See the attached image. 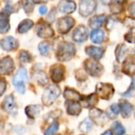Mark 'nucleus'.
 <instances>
[{"label":"nucleus","instance_id":"19","mask_svg":"<svg viewBox=\"0 0 135 135\" xmlns=\"http://www.w3.org/2000/svg\"><path fill=\"white\" fill-rule=\"evenodd\" d=\"M104 36H105V34L103 30L96 28L92 31L91 35H90V39L93 43L99 44L103 42V40H104Z\"/></svg>","mask_w":135,"mask_h":135},{"label":"nucleus","instance_id":"4","mask_svg":"<svg viewBox=\"0 0 135 135\" xmlns=\"http://www.w3.org/2000/svg\"><path fill=\"white\" fill-rule=\"evenodd\" d=\"M85 69L89 75L93 77H99L104 72V66L96 59H87L85 62Z\"/></svg>","mask_w":135,"mask_h":135},{"label":"nucleus","instance_id":"23","mask_svg":"<svg viewBox=\"0 0 135 135\" xmlns=\"http://www.w3.org/2000/svg\"><path fill=\"white\" fill-rule=\"evenodd\" d=\"M2 107L3 109L6 112H12L14 108H15V100H14V97L13 95H8L3 100L2 103Z\"/></svg>","mask_w":135,"mask_h":135},{"label":"nucleus","instance_id":"8","mask_svg":"<svg viewBox=\"0 0 135 135\" xmlns=\"http://www.w3.org/2000/svg\"><path fill=\"white\" fill-rule=\"evenodd\" d=\"M36 32L38 36L44 39H47L54 35V31L51 25L46 21H40L36 26Z\"/></svg>","mask_w":135,"mask_h":135},{"label":"nucleus","instance_id":"33","mask_svg":"<svg viewBox=\"0 0 135 135\" xmlns=\"http://www.w3.org/2000/svg\"><path fill=\"white\" fill-rule=\"evenodd\" d=\"M38 48H39V51L40 52L41 55H46L48 54L49 52V50H50V45L46 43V42H42L39 44L38 46Z\"/></svg>","mask_w":135,"mask_h":135},{"label":"nucleus","instance_id":"24","mask_svg":"<svg viewBox=\"0 0 135 135\" xmlns=\"http://www.w3.org/2000/svg\"><path fill=\"white\" fill-rule=\"evenodd\" d=\"M9 29V16L5 13H0V32L5 33Z\"/></svg>","mask_w":135,"mask_h":135},{"label":"nucleus","instance_id":"11","mask_svg":"<svg viewBox=\"0 0 135 135\" xmlns=\"http://www.w3.org/2000/svg\"><path fill=\"white\" fill-rule=\"evenodd\" d=\"M18 41L12 36H7L0 40L1 47L6 51H10L15 50L18 47Z\"/></svg>","mask_w":135,"mask_h":135},{"label":"nucleus","instance_id":"13","mask_svg":"<svg viewBox=\"0 0 135 135\" xmlns=\"http://www.w3.org/2000/svg\"><path fill=\"white\" fill-rule=\"evenodd\" d=\"M89 36V30L84 25L78 26L73 33V39L76 42H84L87 40Z\"/></svg>","mask_w":135,"mask_h":135},{"label":"nucleus","instance_id":"7","mask_svg":"<svg viewBox=\"0 0 135 135\" xmlns=\"http://www.w3.org/2000/svg\"><path fill=\"white\" fill-rule=\"evenodd\" d=\"M74 20L70 17H62L57 21V30L62 34L67 33L74 25Z\"/></svg>","mask_w":135,"mask_h":135},{"label":"nucleus","instance_id":"16","mask_svg":"<svg viewBox=\"0 0 135 135\" xmlns=\"http://www.w3.org/2000/svg\"><path fill=\"white\" fill-rule=\"evenodd\" d=\"M66 108L67 113L70 115L77 116L81 112V105L77 101L68 100L66 103Z\"/></svg>","mask_w":135,"mask_h":135},{"label":"nucleus","instance_id":"21","mask_svg":"<svg viewBox=\"0 0 135 135\" xmlns=\"http://www.w3.org/2000/svg\"><path fill=\"white\" fill-rule=\"evenodd\" d=\"M43 108L40 105H29L25 108V114L28 118H36L42 111Z\"/></svg>","mask_w":135,"mask_h":135},{"label":"nucleus","instance_id":"3","mask_svg":"<svg viewBox=\"0 0 135 135\" xmlns=\"http://www.w3.org/2000/svg\"><path fill=\"white\" fill-rule=\"evenodd\" d=\"M61 90L57 85H50L44 92L42 96V102L46 106H50L52 104L55 100L59 97Z\"/></svg>","mask_w":135,"mask_h":135},{"label":"nucleus","instance_id":"12","mask_svg":"<svg viewBox=\"0 0 135 135\" xmlns=\"http://www.w3.org/2000/svg\"><path fill=\"white\" fill-rule=\"evenodd\" d=\"M89 116L93 123L97 125L104 124V123H105L106 121V116L104 115V112L98 108L91 109L89 112Z\"/></svg>","mask_w":135,"mask_h":135},{"label":"nucleus","instance_id":"20","mask_svg":"<svg viewBox=\"0 0 135 135\" xmlns=\"http://www.w3.org/2000/svg\"><path fill=\"white\" fill-rule=\"evenodd\" d=\"M98 96L97 94H91L86 98L81 99V105L86 108L94 107L98 103Z\"/></svg>","mask_w":135,"mask_h":135},{"label":"nucleus","instance_id":"31","mask_svg":"<svg viewBox=\"0 0 135 135\" xmlns=\"http://www.w3.org/2000/svg\"><path fill=\"white\" fill-rule=\"evenodd\" d=\"M32 2L33 1L32 0H22L21 1V6L27 14H29L33 11L34 5Z\"/></svg>","mask_w":135,"mask_h":135},{"label":"nucleus","instance_id":"40","mask_svg":"<svg viewBox=\"0 0 135 135\" xmlns=\"http://www.w3.org/2000/svg\"><path fill=\"white\" fill-rule=\"evenodd\" d=\"M35 3H41V2H46L47 0H32Z\"/></svg>","mask_w":135,"mask_h":135},{"label":"nucleus","instance_id":"25","mask_svg":"<svg viewBox=\"0 0 135 135\" xmlns=\"http://www.w3.org/2000/svg\"><path fill=\"white\" fill-rule=\"evenodd\" d=\"M104 19H105V16L104 14H101V15H97L93 17H92L89 21V25L90 27L93 28H100L103 22L104 21Z\"/></svg>","mask_w":135,"mask_h":135},{"label":"nucleus","instance_id":"37","mask_svg":"<svg viewBox=\"0 0 135 135\" xmlns=\"http://www.w3.org/2000/svg\"><path fill=\"white\" fill-rule=\"evenodd\" d=\"M128 12L130 15L135 18V3H131L128 7Z\"/></svg>","mask_w":135,"mask_h":135},{"label":"nucleus","instance_id":"42","mask_svg":"<svg viewBox=\"0 0 135 135\" xmlns=\"http://www.w3.org/2000/svg\"><path fill=\"white\" fill-rule=\"evenodd\" d=\"M133 86H134V88L135 89V77L134 78V81H133Z\"/></svg>","mask_w":135,"mask_h":135},{"label":"nucleus","instance_id":"36","mask_svg":"<svg viewBox=\"0 0 135 135\" xmlns=\"http://www.w3.org/2000/svg\"><path fill=\"white\" fill-rule=\"evenodd\" d=\"M6 89V81L5 79L0 78V97L5 93Z\"/></svg>","mask_w":135,"mask_h":135},{"label":"nucleus","instance_id":"28","mask_svg":"<svg viewBox=\"0 0 135 135\" xmlns=\"http://www.w3.org/2000/svg\"><path fill=\"white\" fill-rule=\"evenodd\" d=\"M33 26V21L29 20V19H25L23 20L18 25L17 30L18 32L20 33H24L26 32L27 31H28Z\"/></svg>","mask_w":135,"mask_h":135},{"label":"nucleus","instance_id":"1","mask_svg":"<svg viewBox=\"0 0 135 135\" xmlns=\"http://www.w3.org/2000/svg\"><path fill=\"white\" fill-rule=\"evenodd\" d=\"M76 52L74 46L68 42L62 41L59 44L56 49V58L62 62L68 61L72 59Z\"/></svg>","mask_w":135,"mask_h":135},{"label":"nucleus","instance_id":"5","mask_svg":"<svg viewBox=\"0 0 135 135\" xmlns=\"http://www.w3.org/2000/svg\"><path fill=\"white\" fill-rule=\"evenodd\" d=\"M114 92L115 89L111 84L99 83L97 85V95L104 100H110L112 97Z\"/></svg>","mask_w":135,"mask_h":135},{"label":"nucleus","instance_id":"34","mask_svg":"<svg viewBox=\"0 0 135 135\" xmlns=\"http://www.w3.org/2000/svg\"><path fill=\"white\" fill-rule=\"evenodd\" d=\"M20 61L23 63H27V62H29L31 60H32V57L30 55V54L26 51H22L21 53H20Z\"/></svg>","mask_w":135,"mask_h":135},{"label":"nucleus","instance_id":"15","mask_svg":"<svg viewBox=\"0 0 135 135\" xmlns=\"http://www.w3.org/2000/svg\"><path fill=\"white\" fill-rule=\"evenodd\" d=\"M58 9L63 13H71L76 9V4L72 0H61L59 2Z\"/></svg>","mask_w":135,"mask_h":135},{"label":"nucleus","instance_id":"10","mask_svg":"<svg viewBox=\"0 0 135 135\" xmlns=\"http://www.w3.org/2000/svg\"><path fill=\"white\" fill-rule=\"evenodd\" d=\"M64 67L62 65H54L51 66L50 70V74L51 80L55 82L59 83L62 81L64 78Z\"/></svg>","mask_w":135,"mask_h":135},{"label":"nucleus","instance_id":"35","mask_svg":"<svg viewBox=\"0 0 135 135\" xmlns=\"http://www.w3.org/2000/svg\"><path fill=\"white\" fill-rule=\"evenodd\" d=\"M59 129V123L58 122H54L44 132L45 135H53Z\"/></svg>","mask_w":135,"mask_h":135},{"label":"nucleus","instance_id":"17","mask_svg":"<svg viewBox=\"0 0 135 135\" xmlns=\"http://www.w3.org/2000/svg\"><path fill=\"white\" fill-rule=\"evenodd\" d=\"M85 52L88 55L92 57L94 59H100L104 55V50L98 47L89 46L85 48Z\"/></svg>","mask_w":135,"mask_h":135},{"label":"nucleus","instance_id":"6","mask_svg":"<svg viewBox=\"0 0 135 135\" xmlns=\"http://www.w3.org/2000/svg\"><path fill=\"white\" fill-rule=\"evenodd\" d=\"M96 6V0H80L79 13L83 17H87L94 12Z\"/></svg>","mask_w":135,"mask_h":135},{"label":"nucleus","instance_id":"39","mask_svg":"<svg viewBox=\"0 0 135 135\" xmlns=\"http://www.w3.org/2000/svg\"><path fill=\"white\" fill-rule=\"evenodd\" d=\"M101 135H114V134H113L112 131H111V130H108V131H104V133H103Z\"/></svg>","mask_w":135,"mask_h":135},{"label":"nucleus","instance_id":"41","mask_svg":"<svg viewBox=\"0 0 135 135\" xmlns=\"http://www.w3.org/2000/svg\"><path fill=\"white\" fill-rule=\"evenodd\" d=\"M123 0H112V2H117V3H119L121 4L123 2Z\"/></svg>","mask_w":135,"mask_h":135},{"label":"nucleus","instance_id":"18","mask_svg":"<svg viewBox=\"0 0 135 135\" xmlns=\"http://www.w3.org/2000/svg\"><path fill=\"white\" fill-rule=\"evenodd\" d=\"M64 97L70 101H78V100H81V96L79 94V93H78L76 90L73 89H70V88H66L64 91L63 93Z\"/></svg>","mask_w":135,"mask_h":135},{"label":"nucleus","instance_id":"2","mask_svg":"<svg viewBox=\"0 0 135 135\" xmlns=\"http://www.w3.org/2000/svg\"><path fill=\"white\" fill-rule=\"evenodd\" d=\"M12 82L17 92L21 94H24L25 93V85L28 82V74L26 69L23 67L19 68L14 75Z\"/></svg>","mask_w":135,"mask_h":135},{"label":"nucleus","instance_id":"14","mask_svg":"<svg viewBox=\"0 0 135 135\" xmlns=\"http://www.w3.org/2000/svg\"><path fill=\"white\" fill-rule=\"evenodd\" d=\"M119 110H120V113L122 115V116L123 118H129L132 112H134V106L127 100H120L119 103Z\"/></svg>","mask_w":135,"mask_h":135},{"label":"nucleus","instance_id":"32","mask_svg":"<svg viewBox=\"0 0 135 135\" xmlns=\"http://www.w3.org/2000/svg\"><path fill=\"white\" fill-rule=\"evenodd\" d=\"M34 78L41 85H45L47 83V76L46 74L42 72V71H39V72H36L35 74H34Z\"/></svg>","mask_w":135,"mask_h":135},{"label":"nucleus","instance_id":"9","mask_svg":"<svg viewBox=\"0 0 135 135\" xmlns=\"http://www.w3.org/2000/svg\"><path fill=\"white\" fill-rule=\"evenodd\" d=\"M14 63L13 59L9 57H4L0 60V74H9L13 71Z\"/></svg>","mask_w":135,"mask_h":135},{"label":"nucleus","instance_id":"26","mask_svg":"<svg viewBox=\"0 0 135 135\" xmlns=\"http://www.w3.org/2000/svg\"><path fill=\"white\" fill-rule=\"evenodd\" d=\"M120 112L119 110V104H113L112 105H111L106 112V116L108 117L109 119H115L116 118V116L119 115V113Z\"/></svg>","mask_w":135,"mask_h":135},{"label":"nucleus","instance_id":"30","mask_svg":"<svg viewBox=\"0 0 135 135\" xmlns=\"http://www.w3.org/2000/svg\"><path fill=\"white\" fill-rule=\"evenodd\" d=\"M112 131L116 135H124L126 133L125 127L123 126V124L120 122H114L112 125Z\"/></svg>","mask_w":135,"mask_h":135},{"label":"nucleus","instance_id":"38","mask_svg":"<svg viewBox=\"0 0 135 135\" xmlns=\"http://www.w3.org/2000/svg\"><path fill=\"white\" fill-rule=\"evenodd\" d=\"M39 12H40V13L42 14V15L46 14L47 12V7L46 6H41L39 8Z\"/></svg>","mask_w":135,"mask_h":135},{"label":"nucleus","instance_id":"22","mask_svg":"<svg viewBox=\"0 0 135 135\" xmlns=\"http://www.w3.org/2000/svg\"><path fill=\"white\" fill-rule=\"evenodd\" d=\"M123 72L130 76L135 74V63L132 61V59H127L123 62Z\"/></svg>","mask_w":135,"mask_h":135},{"label":"nucleus","instance_id":"29","mask_svg":"<svg viewBox=\"0 0 135 135\" xmlns=\"http://www.w3.org/2000/svg\"><path fill=\"white\" fill-rule=\"evenodd\" d=\"M127 51V47L125 45L120 44L117 47L115 55H116V59L119 62H121L123 60L124 57L126 56Z\"/></svg>","mask_w":135,"mask_h":135},{"label":"nucleus","instance_id":"27","mask_svg":"<svg viewBox=\"0 0 135 135\" xmlns=\"http://www.w3.org/2000/svg\"><path fill=\"white\" fill-rule=\"evenodd\" d=\"M93 127V121L87 118V119H85L79 125L78 128L80 130V131L83 132V133H88L89 132Z\"/></svg>","mask_w":135,"mask_h":135}]
</instances>
